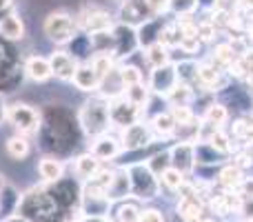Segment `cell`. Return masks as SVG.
<instances>
[{
	"instance_id": "obj_6",
	"label": "cell",
	"mask_w": 253,
	"mask_h": 222,
	"mask_svg": "<svg viewBox=\"0 0 253 222\" xmlns=\"http://www.w3.org/2000/svg\"><path fill=\"white\" fill-rule=\"evenodd\" d=\"M7 118L22 131V133H31L38 129V113L27 105H11L7 109Z\"/></svg>"
},
{
	"instance_id": "obj_27",
	"label": "cell",
	"mask_w": 253,
	"mask_h": 222,
	"mask_svg": "<svg viewBox=\"0 0 253 222\" xmlns=\"http://www.w3.org/2000/svg\"><path fill=\"white\" fill-rule=\"evenodd\" d=\"M147 60L151 67H162L169 62V49L165 47V44L156 43L151 44V47H147Z\"/></svg>"
},
{
	"instance_id": "obj_18",
	"label": "cell",
	"mask_w": 253,
	"mask_h": 222,
	"mask_svg": "<svg viewBox=\"0 0 253 222\" xmlns=\"http://www.w3.org/2000/svg\"><path fill=\"white\" fill-rule=\"evenodd\" d=\"M0 36L7 40H20L25 36V25L18 16H7L0 22Z\"/></svg>"
},
{
	"instance_id": "obj_50",
	"label": "cell",
	"mask_w": 253,
	"mask_h": 222,
	"mask_svg": "<svg viewBox=\"0 0 253 222\" xmlns=\"http://www.w3.org/2000/svg\"><path fill=\"white\" fill-rule=\"evenodd\" d=\"M245 222H253V220H245Z\"/></svg>"
},
{
	"instance_id": "obj_45",
	"label": "cell",
	"mask_w": 253,
	"mask_h": 222,
	"mask_svg": "<svg viewBox=\"0 0 253 222\" xmlns=\"http://www.w3.org/2000/svg\"><path fill=\"white\" fill-rule=\"evenodd\" d=\"M242 7H247V9H253V0H242Z\"/></svg>"
},
{
	"instance_id": "obj_40",
	"label": "cell",
	"mask_w": 253,
	"mask_h": 222,
	"mask_svg": "<svg viewBox=\"0 0 253 222\" xmlns=\"http://www.w3.org/2000/svg\"><path fill=\"white\" fill-rule=\"evenodd\" d=\"M236 191L242 200H251L253 198V178H242V182L238 184Z\"/></svg>"
},
{
	"instance_id": "obj_30",
	"label": "cell",
	"mask_w": 253,
	"mask_h": 222,
	"mask_svg": "<svg viewBox=\"0 0 253 222\" xmlns=\"http://www.w3.org/2000/svg\"><path fill=\"white\" fill-rule=\"evenodd\" d=\"M175 71H178L180 83L191 85L198 80V65L193 60H184V62H180V65H175Z\"/></svg>"
},
{
	"instance_id": "obj_19",
	"label": "cell",
	"mask_w": 253,
	"mask_h": 222,
	"mask_svg": "<svg viewBox=\"0 0 253 222\" xmlns=\"http://www.w3.org/2000/svg\"><path fill=\"white\" fill-rule=\"evenodd\" d=\"M98 171H100V160H98L93 153H84V156H80L78 160H76V174H78L80 178L89 180V178H93Z\"/></svg>"
},
{
	"instance_id": "obj_16",
	"label": "cell",
	"mask_w": 253,
	"mask_h": 222,
	"mask_svg": "<svg viewBox=\"0 0 253 222\" xmlns=\"http://www.w3.org/2000/svg\"><path fill=\"white\" fill-rule=\"evenodd\" d=\"M83 27L87 31H91V34H100V31H109L111 29V18L107 16L105 11H89L83 16Z\"/></svg>"
},
{
	"instance_id": "obj_33",
	"label": "cell",
	"mask_w": 253,
	"mask_h": 222,
	"mask_svg": "<svg viewBox=\"0 0 253 222\" xmlns=\"http://www.w3.org/2000/svg\"><path fill=\"white\" fill-rule=\"evenodd\" d=\"M198 7V0H171V7L178 16H191Z\"/></svg>"
},
{
	"instance_id": "obj_2",
	"label": "cell",
	"mask_w": 253,
	"mask_h": 222,
	"mask_svg": "<svg viewBox=\"0 0 253 222\" xmlns=\"http://www.w3.org/2000/svg\"><path fill=\"white\" fill-rule=\"evenodd\" d=\"M80 120L87 133L100 135L105 133V129L109 127V107L105 100H91L84 105V109L80 111Z\"/></svg>"
},
{
	"instance_id": "obj_32",
	"label": "cell",
	"mask_w": 253,
	"mask_h": 222,
	"mask_svg": "<svg viewBox=\"0 0 253 222\" xmlns=\"http://www.w3.org/2000/svg\"><path fill=\"white\" fill-rule=\"evenodd\" d=\"M93 69H96V74H98V78H105L107 74L111 71V58H109V53H98L96 58H93Z\"/></svg>"
},
{
	"instance_id": "obj_23",
	"label": "cell",
	"mask_w": 253,
	"mask_h": 222,
	"mask_svg": "<svg viewBox=\"0 0 253 222\" xmlns=\"http://www.w3.org/2000/svg\"><path fill=\"white\" fill-rule=\"evenodd\" d=\"M207 142L211 144V147L215 149V151H220L222 153V156H227V153H231V140H229V135L224 133L222 129H220V127H215L213 131H211V135L209 138H207Z\"/></svg>"
},
{
	"instance_id": "obj_48",
	"label": "cell",
	"mask_w": 253,
	"mask_h": 222,
	"mask_svg": "<svg viewBox=\"0 0 253 222\" xmlns=\"http://www.w3.org/2000/svg\"><path fill=\"white\" fill-rule=\"evenodd\" d=\"M7 222H27V220H22V218H11V220H7Z\"/></svg>"
},
{
	"instance_id": "obj_8",
	"label": "cell",
	"mask_w": 253,
	"mask_h": 222,
	"mask_svg": "<svg viewBox=\"0 0 253 222\" xmlns=\"http://www.w3.org/2000/svg\"><path fill=\"white\" fill-rule=\"evenodd\" d=\"M169 153H171V167L182 171L184 176L196 169V149H193L191 142H178Z\"/></svg>"
},
{
	"instance_id": "obj_25",
	"label": "cell",
	"mask_w": 253,
	"mask_h": 222,
	"mask_svg": "<svg viewBox=\"0 0 253 222\" xmlns=\"http://www.w3.org/2000/svg\"><path fill=\"white\" fill-rule=\"evenodd\" d=\"M125 98L129 102H133L135 107H142V105H147V100H149V89L144 87L142 83L129 85V87H125Z\"/></svg>"
},
{
	"instance_id": "obj_10",
	"label": "cell",
	"mask_w": 253,
	"mask_h": 222,
	"mask_svg": "<svg viewBox=\"0 0 253 222\" xmlns=\"http://www.w3.org/2000/svg\"><path fill=\"white\" fill-rule=\"evenodd\" d=\"M131 193V178L126 174V169H118L114 171V178H111V184L107 189V198L109 200H123Z\"/></svg>"
},
{
	"instance_id": "obj_42",
	"label": "cell",
	"mask_w": 253,
	"mask_h": 222,
	"mask_svg": "<svg viewBox=\"0 0 253 222\" xmlns=\"http://www.w3.org/2000/svg\"><path fill=\"white\" fill-rule=\"evenodd\" d=\"M240 214L245 216V220H253V198H251V200H242Z\"/></svg>"
},
{
	"instance_id": "obj_11",
	"label": "cell",
	"mask_w": 253,
	"mask_h": 222,
	"mask_svg": "<svg viewBox=\"0 0 253 222\" xmlns=\"http://www.w3.org/2000/svg\"><path fill=\"white\" fill-rule=\"evenodd\" d=\"M49 62H51V71L60 80H74L78 65H76V60L71 56H67V53H53Z\"/></svg>"
},
{
	"instance_id": "obj_37",
	"label": "cell",
	"mask_w": 253,
	"mask_h": 222,
	"mask_svg": "<svg viewBox=\"0 0 253 222\" xmlns=\"http://www.w3.org/2000/svg\"><path fill=\"white\" fill-rule=\"evenodd\" d=\"M140 209L135 205H123L118 209V220L120 222H138Z\"/></svg>"
},
{
	"instance_id": "obj_38",
	"label": "cell",
	"mask_w": 253,
	"mask_h": 222,
	"mask_svg": "<svg viewBox=\"0 0 253 222\" xmlns=\"http://www.w3.org/2000/svg\"><path fill=\"white\" fill-rule=\"evenodd\" d=\"M138 222H165V214L160 209H142L138 216Z\"/></svg>"
},
{
	"instance_id": "obj_46",
	"label": "cell",
	"mask_w": 253,
	"mask_h": 222,
	"mask_svg": "<svg viewBox=\"0 0 253 222\" xmlns=\"http://www.w3.org/2000/svg\"><path fill=\"white\" fill-rule=\"evenodd\" d=\"M198 222H218V220H215V218H200Z\"/></svg>"
},
{
	"instance_id": "obj_9",
	"label": "cell",
	"mask_w": 253,
	"mask_h": 222,
	"mask_svg": "<svg viewBox=\"0 0 253 222\" xmlns=\"http://www.w3.org/2000/svg\"><path fill=\"white\" fill-rule=\"evenodd\" d=\"M151 144V131H149L147 125H140V122H133V125L125 127L123 133V147L129 149V151H135V149H144Z\"/></svg>"
},
{
	"instance_id": "obj_31",
	"label": "cell",
	"mask_w": 253,
	"mask_h": 222,
	"mask_svg": "<svg viewBox=\"0 0 253 222\" xmlns=\"http://www.w3.org/2000/svg\"><path fill=\"white\" fill-rule=\"evenodd\" d=\"M7 153L11 158H16V160H20V158H25L29 153V142L25 138H11L7 142Z\"/></svg>"
},
{
	"instance_id": "obj_36",
	"label": "cell",
	"mask_w": 253,
	"mask_h": 222,
	"mask_svg": "<svg viewBox=\"0 0 253 222\" xmlns=\"http://www.w3.org/2000/svg\"><path fill=\"white\" fill-rule=\"evenodd\" d=\"M233 53H236V51H233L231 44H218V47H215V51H213V56H215V60L222 62V65H231V62H236Z\"/></svg>"
},
{
	"instance_id": "obj_3",
	"label": "cell",
	"mask_w": 253,
	"mask_h": 222,
	"mask_svg": "<svg viewBox=\"0 0 253 222\" xmlns=\"http://www.w3.org/2000/svg\"><path fill=\"white\" fill-rule=\"evenodd\" d=\"M107 107H109V122H114L116 127H129L138 122L140 107L129 102L125 96H114L107 102Z\"/></svg>"
},
{
	"instance_id": "obj_49",
	"label": "cell",
	"mask_w": 253,
	"mask_h": 222,
	"mask_svg": "<svg viewBox=\"0 0 253 222\" xmlns=\"http://www.w3.org/2000/svg\"><path fill=\"white\" fill-rule=\"evenodd\" d=\"M249 38L253 40V25H251V29H249Z\"/></svg>"
},
{
	"instance_id": "obj_4",
	"label": "cell",
	"mask_w": 253,
	"mask_h": 222,
	"mask_svg": "<svg viewBox=\"0 0 253 222\" xmlns=\"http://www.w3.org/2000/svg\"><path fill=\"white\" fill-rule=\"evenodd\" d=\"M44 31H47V36L53 40V43L65 44V43H69L71 36H74L76 25H74V20H71L67 13L56 11V13H51V16L44 20Z\"/></svg>"
},
{
	"instance_id": "obj_43",
	"label": "cell",
	"mask_w": 253,
	"mask_h": 222,
	"mask_svg": "<svg viewBox=\"0 0 253 222\" xmlns=\"http://www.w3.org/2000/svg\"><path fill=\"white\" fill-rule=\"evenodd\" d=\"M87 222H107V218H98V216H89Z\"/></svg>"
},
{
	"instance_id": "obj_26",
	"label": "cell",
	"mask_w": 253,
	"mask_h": 222,
	"mask_svg": "<svg viewBox=\"0 0 253 222\" xmlns=\"http://www.w3.org/2000/svg\"><path fill=\"white\" fill-rule=\"evenodd\" d=\"M198 83H200L205 89L218 87V83H220V71L215 69V67H211V65L198 67Z\"/></svg>"
},
{
	"instance_id": "obj_13",
	"label": "cell",
	"mask_w": 253,
	"mask_h": 222,
	"mask_svg": "<svg viewBox=\"0 0 253 222\" xmlns=\"http://www.w3.org/2000/svg\"><path fill=\"white\" fill-rule=\"evenodd\" d=\"M25 71H27V76H29L31 80H36V83H44V80H49L53 76L51 62L44 60V58H38V56H34V58L27 60Z\"/></svg>"
},
{
	"instance_id": "obj_39",
	"label": "cell",
	"mask_w": 253,
	"mask_h": 222,
	"mask_svg": "<svg viewBox=\"0 0 253 222\" xmlns=\"http://www.w3.org/2000/svg\"><path fill=\"white\" fill-rule=\"evenodd\" d=\"M213 36H215V25L213 22H200V25H198V38H200L202 43L213 40Z\"/></svg>"
},
{
	"instance_id": "obj_20",
	"label": "cell",
	"mask_w": 253,
	"mask_h": 222,
	"mask_svg": "<svg viewBox=\"0 0 253 222\" xmlns=\"http://www.w3.org/2000/svg\"><path fill=\"white\" fill-rule=\"evenodd\" d=\"M218 182L222 184L224 189H229V191H236L238 184L242 182V169L238 165H227L220 169L218 174Z\"/></svg>"
},
{
	"instance_id": "obj_22",
	"label": "cell",
	"mask_w": 253,
	"mask_h": 222,
	"mask_svg": "<svg viewBox=\"0 0 253 222\" xmlns=\"http://www.w3.org/2000/svg\"><path fill=\"white\" fill-rule=\"evenodd\" d=\"M175 120H173V116H171V111H167V113H158L156 118H153V131H156L158 135H173L175 133Z\"/></svg>"
},
{
	"instance_id": "obj_7",
	"label": "cell",
	"mask_w": 253,
	"mask_h": 222,
	"mask_svg": "<svg viewBox=\"0 0 253 222\" xmlns=\"http://www.w3.org/2000/svg\"><path fill=\"white\" fill-rule=\"evenodd\" d=\"M153 11L149 9L147 0H125L123 9H120V18L126 25H144L147 20H151Z\"/></svg>"
},
{
	"instance_id": "obj_34",
	"label": "cell",
	"mask_w": 253,
	"mask_h": 222,
	"mask_svg": "<svg viewBox=\"0 0 253 222\" xmlns=\"http://www.w3.org/2000/svg\"><path fill=\"white\" fill-rule=\"evenodd\" d=\"M120 80H123L125 87L138 85V83H142V74H140L138 67H123V69H120Z\"/></svg>"
},
{
	"instance_id": "obj_28",
	"label": "cell",
	"mask_w": 253,
	"mask_h": 222,
	"mask_svg": "<svg viewBox=\"0 0 253 222\" xmlns=\"http://www.w3.org/2000/svg\"><path fill=\"white\" fill-rule=\"evenodd\" d=\"M205 120L209 122V125H213V127L224 125V122L229 120L227 107L220 105V102H213V105H209V107H207V113H205Z\"/></svg>"
},
{
	"instance_id": "obj_1",
	"label": "cell",
	"mask_w": 253,
	"mask_h": 222,
	"mask_svg": "<svg viewBox=\"0 0 253 222\" xmlns=\"http://www.w3.org/2000/svg\"><path fill=\"white\" fill-rule=\"evenodd\" d=\"M129 178H131V196L140 198V200H151V198H156L160 193L158 176L149 167H144V165L131 167Z\"/></svg>"
},
{
	"instance_id": "obj_12",
	"label": "cell",
	"mask_w": 253,
	"mask_h": 222,
	"mask_svg": "<svg viewBox=\"0 0 253 222\" xmlns=\"http://www.w3.org/2000/svg\"><path fill=\"white\" fill-rule=\"evenodd\" d=\"M74 85L80 91H93L100 85V78H98L93 65H80L74 74Z\"/></svg>"
},
{
	"instance_id": "obj_14",
	"label": "cell",
	"mask_w": 253,
	"mask_h": 222,
	"mask_svg": "<svg viewBox=\"0 0 253 222\" xmlns=\"http://www.w3.org/2000/svg\"><path fill=\"white\" fill-rule=\"evenodd\" d=\"M120 144H118V140H114V138H109V135H100V138L93 142V147H91V153L98 158V160H111V158H116L120 153Z\"/></svg>"
},
{
	"instance_id": "obj_47",
	"label": "cell",
	"mask_w": 253,
	"mask_h": 222,
	"mask_svg": "<svg viewBox=\"0 0 253 222\" xmlns=\"http://www.w3.org/2000/svg\"><path fill=\"white\" fill-rule=\"evenodd\" d=\"M9 2H11V0H0V7H7Z\"/></svg>"
},
{
	"instance_id": "obj_15",
	"label": "cell",
	"mask_w": 253,
	"mask_h": 222,
	"mask_svg": "<svg viewBox=\"0 0 253 222\" xmlns=\"http://www.w3.org/2000/svg\"><path fill=\"white\" fill-rule=\"evenodd\" d=\"M178 218L182 222H198L202 218V202L200 198H180L178 202Z\"/></svg>"
},
{
	"instance_id": "obj_41",
	"label": "cell",
	"mask_w": 253,
	"mask_h": 222,
	"mask_svg": "<svg viewBox=\"0 0 253 222\" xmlns=\"http://www.w3.org/2000/svg\"><path fill=\"white\" fill-rule=\"evenodd\" d=\"M149 9L153 11V16H162V13L169 11L171 7V0H147Z\"/></svg>"
},
{
	"instance_id": "obj_17",
	"label": "cell",
	"mask_w": 253,
	"mask_h": 222,
	"mask_svg": "<svg viewBox=\"0 0 253 222\" xmlns=\"http://www.w3.org/2000/svg\"><path fill=\"white\" fill-rule=\"evenodd\" d=\"M193 149H196V165H205V167H213V165H220V156L222 153L215 151L213 147H211L207 140H200V142L193 144Z\"/></svg>"
},
{
	"instance_id": "obj_21",
	"label": "cell",
	"mask_w": 253,
	"mask_h": 222,
	"mask_svg": "<svg viewBox=\"0 0 253 222\" xmlns=\"http://www.w3.org/2000/svg\"><path fill=\"white\" fill-rule=\"evenodd\" d=\"M38 171H40V176H42L47 182H58V180L62 178V162L60 160H56V158H44L42 162H40V167H38Z\"/></svg>"
},
{
	"instance_id": "obj_44",
	"label": "cell",
	"mask_w": 253,
	"mask_h": 222,
	"mask_svg": "<svg viewBox=\"0 0 253 222\" xmlns=\"http://www.w3.org/2000/svg\"><path fill=\"white\" fill-rule=\"evenodd\" d=\"M198 4H218V0H198Z\"/></svg>"
},
{
	"instance_id": "obj_5",
	"label": "cell",
	"mask_w": 253,
	"mask_h": 222,
	"mask_svg": "<svg viewBox=\"0 0 253 222\" xmlns=\"http://www.w3.org/2000/svg\"><path fill=\"white\" fill-rule=\"evenodd\" d=\"M178 85V71H175V65H162V67H153V74H151V83L149 87L153 89L156 93H165L169 96L171 89Z\"/></svg>"
},
{
	"instance_id": "obj_35",
	"label": "cell",
	"mask_w": 253,
	"mask_h": 222,
	"mask_svg": "<svg viewBox=\"0 0 253 222\" xmlns=\"http://www.w3.org/2000/svg\"><path fill=\"white\" fill-rule=\"evenodd\" d=\"M171 116H173L175 125H187V122L193 120V111L189 109V105H173Z\"/></svg>"
},
{
	"instance_id": "obj_29",
	"label": "cell",
	"mask_w": 253,
	"mask_h": 222,
	"mask_svg": "<svg viewBox=\"0 0 253 222\" xmlns=\"http://www.w3.org/2000/svg\"><path fill=\"white\" fill-rule=\"evenodd\" d=\"M171 102H173V105H189V100H191L193 98V91H191V85H187V83H180L178 80V85H175L173 89H171V93L169 96Z\"/></svg>"
},
{
	"instance_id": "obj_24",
	"label": "cell",
	"mask_w": 253,
	"mask_h": 222,
	"mask_svg": "<svg viewBox=\"0 0 253 222\" xmlns=\"http://www.w3.org/2000/svg\"><path fill=\"white\" fill-rule=\"evenodd\" d=\"M184 182H187L184 174H182V171H178L175 167H169V169L162 171V176H160V184H165L169 191H178Z\"/></svg>"
}]
</instances>
